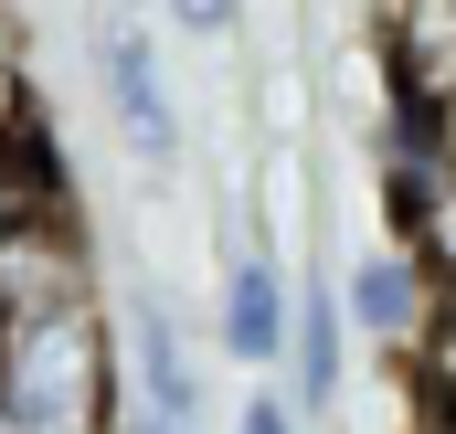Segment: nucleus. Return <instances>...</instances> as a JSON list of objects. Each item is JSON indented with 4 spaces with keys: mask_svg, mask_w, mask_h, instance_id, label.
I'll list each match as a JSON object with an SVG mask.
<instances>
[{
    "mask_svg": "<svg viewBox=\"0 0 456 434\" xmlns=\"http://www.w3.org/2000/svg\"><path fill=\"white\" fill-rule=\"evenodd\" d=\"M287 350H297V403H330V392H340V308L308 297V308L287 318Z\"/></svg>",
    "mask_w": 456,
    "mask_h": 434,
    "instance_id": "obj_8",
    "label": "nucleus"
},
{
    "mask_svg": "<svg viewBox=\"0 0 456 434\" xmlns=\"http://www.w3.org/2000/svg\"><path fill=\"white\" fill-rule=\"evenodd\" d=\"M138 424L191 434V360H181V328H170L159 297L138 308Z\"/></svg>",
    "mask_w": 456,
    "mask_h": 434,
    "instance_id": "obj_6",
    "label": "nucleus"
},
{
    "mask_svg": "<svg viewBox=\"0 0 456 434\" xmlns=\"http://www.w3.org/2000/svg\"><path fill=\"white\" fill-rule=\"evenodd\" d=\"M233 434H297V414H287V403H276V392H255V403H244V414H233Z\"/></svg>",
    "mask_w": 456,
    "mask_h": 434,
    "instance_id": "obj_11",
    "label": "nucleus"
},
{
    "mask_svg": "<svg viewBox=\"0 0 456 434\" xmlns=\"http://www.w3.org/2000/svg\"><path fill=\"white\" fill-rule=\"evenodd\" d=\"M287 318H297V308H287V276H276L255 244L224 254V350L233 360H276V350H287Z\"/></svg>",
    "mask_w": 456,
    "mask_h": 434,
    "instance_id": "obj_5",
    "label": "nucleus"
},
{
    "mask_svg": "<svg viewBox=\"0 0 456 434\" xmlns=\"http://www.w3.org/2000/svg\"><path fill=\"white\" fill-rule=\"evenodd\" d=\"M436 159H446V181H456V127H446V149H436Z\"/></svg>",
    "mask_w": 456,
    "mask_h": 434,
    "instance_id": "obj_12",
    "label": "nucleus"
},
{
    "mask_svg": "<svg viewBox=\"0 0 456 434\" xmlns=\"http://www.w3.org/2000/svg\"><path fill=\"white\" fill-rule=\"evenodd\" d=\"M21 138H43V127H32V75H21V53L0 32V149H21Z\"/></svg>",
    "mask_w": 456,
    "mask_h": 434,
    "instance_id": "obj_9",
    "label": "nucleus"
},
{
    "mask_svg": "<svg viewBox=\"0 0 456 434\" xmlns=\"http://www.w3.org/2000/svg\"><path fill=\"white\" fill-rule=\"evenodd\" d=\"M414 414H425V434H456V297H436V318L414 328Z\"/></svg>",
    "mask_w": 456,
    "mask_h": 434,
    "instance_id": "obj_7",
    "label": "nucleus"
},
{
    "mask_svg": "<svg viewBox=\"0 0 456 434\" xmlns=\"http://www.w3.org/2000/svg\"><path fill=\"white\" fill-rule=\"evenodd\" d=\"M436 318V286H425V265L393 244V254H361V276H350V328L361 339H382L393 360L414 350V328Z\"/></svg>",
    "mask_w": 456,
    "mask_h": 434,
    "instance_id": "obj_4",
    "label": "nucleus"
},
{
    "mask_svg": "<svg viewBox=\"0 0 456 434\" xmlns=\"http://www.w3.org/2000/svg\"><path fill=\"white\" fill-rule=\"evenodd\" d=\"M170 21H181V32H233L244 0H170Z\"/></svg>",
    "mask_w": 456,
    "mask_h": 434,
    "instance_id": "obj_10",
    "label": "nucleus"
},
{
    "mask_svg": "<svg viewBox=\"0 0 456 434\" xmlns=\"http://www.w3.org/2000/svg\"><path fill=\"white\" fill-rule=\"evenodd\" d=\"M96 75H107V107H117V138L149 159V170H170L181 159V107H170V75L149 64V32H107V53H96Z\"/></svg>",
    "mask_w": 456,
    "mask_h": 434,
    "instance_id": "obj_3",
    "label": "nucleus"
},
{
    "mask_svg": "<svg viewBox=\"0 0 456 434\" xmlns=\"http://www.w3.org/2000/svg\"><path fill=\"white\" fill-rule=\"evenodd\" d=\"M138 434H159V424H138ZM191 434H202V424H191Z\"/></svg>",
    "mask_w": 456,
    "mask_h": 434,
    "instance_id": "obj_13",
    "label": "nucleus"
},
{
    "mask_svg": "<svg viewBox=\"0 0 456 434\" xmlns=\"http://www.w3.org/2000/svg\"><path fill=\"white\" fill-rule=\"evenodd\" d=\"M117 424V360L86 297L0 318V434H107Z\"/></svg>",
    "mask_w": 456,
    "mask_h": 434,
    "instance_id": "obj_1",
    "label": "nucleus"
},
{
    "mask_svg": "<svg viewBox=\"0 0 456 434\" xmlns=\"http://www.w3.org/2000/svg\"><path fill=\"white\" fill-rule=\"evenodd\" d=\"M393 107L403 138H436L456 127V0H393Z\"/></svg>",
    "mask_w": 456,
    "mask_h": 434,
    "instance_id": "obj_2",
    "label": "nucleus"
}]
</instances>
